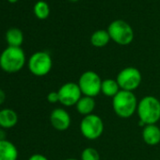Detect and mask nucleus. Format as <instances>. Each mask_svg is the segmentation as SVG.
<instances>
[{"label": "nucleus", "instance_id": "f257e3e1", "mask_svg": "<svg viewBox=\"0 0 160 160\" xmlns=\"http://www.w3.org/2000/svg\"><path fill=\"white\" fill-rule=\"evenodd\" d=\"M137 113L144 125L156 124L160 120V101L152 95L144 96L138 101Z\"/></svg>", "mask_w": 160, "mask_h": 160}, {"label": "nucleus", "instance_id": "f03ea898", "mask_svg": "<svg viewBox=\"0 0 160 160\" xmlns=\"http://www.w3.org/2000/svg\"><path fill=\"white\" fill-rule=\"evenodd\" d=\"M26 64V54L21 47L8 46L0 55V68L8 73L21 71Z\"/></svg>", "mask_w": 160, "mask_h": 160}, {"label": "nucleus", "instance_id": "7ed1b4c3", "mask_svg": "<svg viewBox=\"0 0 160 160\" xmlns=\"http://www.w3.org/2000/svg\"><path fill=\"white\" fill-rule=\"evenodd\" d=\"M137 96L133 92L120 91L117 95L112 98V107L115 114L122 119L132 117L138 109Z\"/></svg>", "mask_w": 160, "mask_h": 160}, {"label": "nucleus", "instance_id": "20e7f679", "mask_svg": "<svg viewBox=\"0 0 160 160\" xmlns=\"http://www.w3.org/2000/svg\"><path fill=\"white\" fill-rule=\"evenodd\" d=\"M107 30L110 39L119 45H128L134 40V30L132 27L123 20L118 19L111 22Z\"/></svg>", "mask_w": 160, "mask_h": 160}, {"label": "nucleus", "instance_id": "39448f33", "mask_svg": "<svg viewBox=\"0 0 160 160\" xmlns=\"http://www.w3.org/2000/svg\"><path fill=\"white\" fill-rule=\"evenodd\" d=\"M103 80L100 75L93 71H86L78 79V86L84 96L94 98L101 93V86Z\"/></svg>", "mask_w": 160, "mask_h": 160}, {"label": "nucleus", "instance_id": "423d86ee", "mask_svg": "<svg viewBox=\"0 0 160 160\" xmlns=\"http://www.w3.org/2000/svg\"><path fill=\"white\" fill-rule=\"evenodd\" d=\"M104 128L105 125L102 118L93 113L83 117L79 125L82 136L89 140H95L99 138L104 132Z\"/></svg>", "mask_w": 160, "mask_h": 160}, {"label": "nucleus", "instance_id": "0eeeda50", "mask_svg": "<svg viewBox=\"0 0 160 160\" xmlns=\"http://www.w3.org/2000/svg\"><path fill=\"white\" fill-rule=\"evenodd\" d=\"M30 72L36 76H44L50 72L53 61L49 53L45 51H38L32 54L28 61Z\"/></svg>", "mask_w": 160, "mask_h": 160}, {"label": "nucleus", "instance_id": "6e6552de", "mask_svg": "<svg viewBox=\"0 0 160 160\" xmlns=\"http://www.w3.org/2000/svg\"><path fill=\"white\" fill-rule=\"evenodd\" d=\"M116 80L122 91L133 92L140 86L142 75L138 68L126 67L118 73Z\"/></svg>", "mask_w": 160, "mask_h": 160}, {"label": "nucleus", "instance_id": "1a4fd4ad", "mask_svg": "<svg viewBox=\"0 0 160 160\" xmlns=\"http://www.w3.org/2000/svg\"><path fill=\"white\" fill-rule=\"evenodd\" d=\"M59 103L64 107H72L77 104L79 99L83 96L77 83L67 82L63 84L58 91Z\"/></svg>", "mask_w": 160, "mask_h": 160}, {"label": "nucleus", "instance_id": "9d476101", "mask_svg": "<svg viewBox=\"0 0 160 160\" xmlns=\"http://www.w3.org/2000/svg\"><path fill=\"white\" fill-rule=\"evenodd\" d=\"M71 116L67 110L61 108H55L50 114V122L54 129L58 131H66L71 125Z\"/></svg>", "mask_w": 160, "mask_h": 160}, {"label": "nucleus", "instance_id": "9b49d317", "mask_svg": "<svg viewBox=\"0 0 160 160\" xmlns=\"http://www.w3.org/2000/svg\"><path fill=\"white\" fill-rule=\"evenodd\" d=\"M142 138L149 146H155L160 143V128L156 124H148L143 127Z\"/></svg>", "mask_w": 160, "mask_h": 160}, {"label": "nucleus", "instance_id": "f8f14e48", "mask_svg": "<svg viewBox=\"0 0 160 160\" xmlns=\"http://www.w3.org/2000/svg\"><path fill=\"white\" fill-rule=\"evenodd\" d=\"M18 150L10 140H0V160H17Z\"/></svg>", "mask_w": 160, "mask_h": 160}, {"label": "nucleus", "instance_id": "ddd939ff", "mask_svg": "<svg viewBox=\"0 0 160 160\" xmlns=\"http://www.w3.org/2000/svg\"><path fill=\"white\" fill-rule=\"evenodd\" d=\"M18 122L17 113L11 108H3L0 110V127L10 129L14 127Z\"/></svg>", "mask_w": 160, "mask_h": 160}, {"label": "nucleus", "instance_id": "4468645a", "mask_svg": "<svg viewBox=\"0 0 160 160\" xmlns=\"http://www.w3.org/2000/svg\"><path fill=\"white\" fill-rule=\"evenodd\" d=\"M95 107H96V102L94 98L84 96V95L79 99V101L75 105V108L77 112L83 117L92 114L95 109Z\"/></svg>", "mask_w": 160, "mask_h": 160}, {"label": "nucleus", "instance_id": "2eb2a0df", "mask_svg": "<svg viewBox=\"0 0 160 160\" xmlns=\"http://www.w3.org/2000/svg\"><path fill=\"white\" fill-rule=\"evenodd\" d=\"M5 38L9 46L21 47L24 42V34L22 30L17 28H11L10 29H8Z\"/></svg>", "mask_w": 160, "mask_h": 160}, {"label": "nucleus", "instance_id": "dca6fc26", "mask_svg": "<svg viewBox=\"0 0 160 160\" xmlns=\"http://www.w3.org/2000/svg\"><path fill=\"white\" fill-rule=\"evenodd\" d=\"M110 36L108 32V30L105 29H99L96 30L92 33L91 37V43L94 47L97 48H102L105 47L110 42Z\"/></svg>", "mask_w": 160, "mask_h": 160}, {"label": "nucleus", "instance_id": "f3484780", "mask_svg": "<svg viewBox=\"0 0 160 160\" xmlns=\"http://www.w3.org/2000/svg\"><path fill=\"white\" fill-rule=\"evenodd\" d=\"M121 91V88L117 82L116 79L112 78H108L103 80L102 86H101V92L108 97H114L119 93Z\"/></svg>", "mask_w": 160, "mask_h": 160}, {"label": "nucleus", "instance_id": "a211bd4d", "mask_svg": "<svg viewBox=\"0 0 160 160\" xmlns=\"http://www.w3.org/2000/svg\"><path fill=\"white\" fill-rule=\"evenodd\" d=\"M33 12L35 16L40 20H44L48 18L50 14V7L47 2L40 0V1L36 2L33 8Z\"/></svg>", "mask_w": 160, "mask_h": 160}, {"label": "nucleus", "instance_id": "6ab92c4d", "mask_svg": "<svg viewBox=\"0 0 160 160\" xmlns=\"http://www.w3.org/2000/svg\"><path fill=\"white\" fill-rule=\"evenodd\" d=\"M80 160H101V158L96 149L88 147L82 151L81 155H80Z\"/></svg>", "mask_w": 160, "mask_h": 160}, {"label": "nucleus", "instance_id": "aec40b11", "mask_svg": "<svg viewBox=\"0 0 160 160\" xmlns=\"http://www.w3.org/2000/svg\"><path fill=\"white\" fill-rule=\"evenodd\" d=\"M47 101L51 104H56L59 103V96L58 92H51L47 94Z\"/></svg>", "mask_w": 160, "mask_h": 160}, {"label": "nucleus", "instance_id": "412c9836", "mask_svg": "<svg viewBox=\"0 0 160 160\" xmlns=\"http://www.w3.org/2000/svg\"><path fill=\"white\" fill-rule=\"evenodd\" d=\"M28 160H49L45 155L41 154V153H34L32 154Z\"/></svg>", "mask_w": 160, "mask_h": 160}, {"label": "nucleus", "instance_id": "4be33fe9", "mask_svg": "<svg viewBox=\"0 0 160 160\" xmlns=\"http://www.w3.org/2000/svg\"><path fill=\"white\" fill-rule=\"evenodd\" d=\"M5 101H6V93L3 90L0 89V106L4 104Z\"/></svg>", "mask_w": 160, "mask_h": 160}, {"label": "nucleus", "instance_id": "5701e85b", "mask_svg": "<svg viewBox=\"0 0 160 160\" xmlns=\"http://www.w3.org/2000/svg\"><path fill=\"white\" fill-rule=\"evenodd\" d=\"M6 139V132L5 129L0 127V140H5Z\"/></svg>", "mask_w": 160, "mask_h": 160}, {"label": "nucleus", "instance_id": "b1692460", "mask_svg": "<svg viewBox=\"0 0 160 160\" xmlns=\"http://www.w3.org/2000/svg\"><path fill=\"white\" fill-rule=\"evenodd\" d=\"M8 1L10 2V3H12V4H13V3H16L18 0H8Z\"/></svg>", "mask_w": 160, "mask_h": 160}, {"label": "nucleus", "instance_id": "393cba45", "mask_svg": "<svg viewBox=\"0 0 160 160\" xmlns=\"http://www.w3.org/2000/svg\"><path fill=\"white\" fill-rule=\"evenodd\" d=\"M64 160H78V159H75V158H66Z\"/></svg>", "mask_w": 160, "mask_h": 160}, {"label": "nucleus", "instance_id": "a878e982", "mask_svg": "<svg viewBox=\"0 0 160 160\" xmlns=\"http://www.w3.org/2000/svg\"><path fill=\"white\" fill-rule=\"evenodd\" d=\"M69 1H71V2H77V1H79V0H69Z\"/></svg>", "mask_w": 160, "mask_h": 160}]
</instances>
